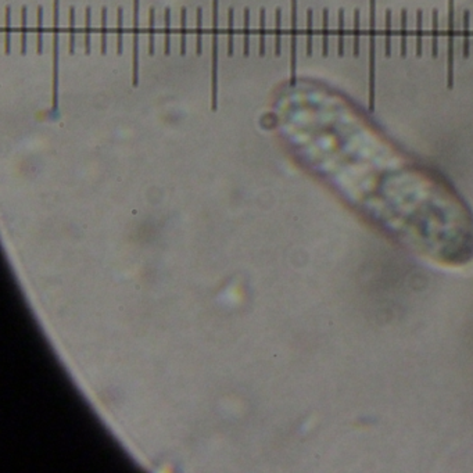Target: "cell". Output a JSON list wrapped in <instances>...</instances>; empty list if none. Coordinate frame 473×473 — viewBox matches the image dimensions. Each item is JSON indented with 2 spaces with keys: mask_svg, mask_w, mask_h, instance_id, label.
I'll list each match as a JSON object with an SVG mask.
<instances>
[{
  "mask_svg": "<svg viewBox=\"0 0 473 473\" xmlns=\"http://www.w3.org/2000/svg\"><path fill=\"white\" fill-rule=\"evenodd\" d=\"M59 60H60V0H53V84L52 117L59 114Z\"/></svg>",
  "mask_w": 473,
  "mask_h": 473,
  "instance_id": "cell-1",
  "label": "cell"
},
{
  "mask_svg": "<svg viewBox=\"0 0 473 473\" xmlns=\"http://www.w3.org/2000/svg\"><path fill=\"white\" fill-rule=\"evenodd\" d=\"M369 56H368V103L375 110V84H376V0H369Z\"/></svg>",
  "mask_w": 473,
  "mask_h": 473,
  "instance_id": "cell-2",
  "label": "cell"
},
{
  "mask_svg": "<svg viewBox=\"0 0 473 473\" xmlns=\"http://www.w3.org/2000/svg\"><path fill=\"white\" fill-rule=\"evenodd\" d=\"M218 22L219 0H212V44H211V110L218 107Z\"/></svg>",
  "mask_w": 473,
  "mask_h": 473,
  "instance_id": "cell-3",
  "label": "cell"
},
{
  "mask_svg": "<svg viewBox=\"0 0 473 473\" xmlns=\"http://www.w3.org/2000/svg\"><path fill=\"white\" fill-rule=\"evenodd\" d=\"M449 27H447V86L454 85L455 63V0H449Z\"/></svg>",
  "mask_w": 473,
  "mask_h": 473,
  "instance_id": "cell-4",
  "label": "cell"
},
{
  "mask_svg": "<svg viewBox=\"0 0 473 473\" xmlns=\"http://www.w3.org/2000/svg\"><path fill=\"white\" fill-rule=\"evenodd\" d=\"M132 85L139 84V0H132Z\"/></svg>",
  "mask_w": 473,
  "mask_h": 473,
  "instance_id": "cell-5",
  "label": "cell"
},
{
  "mask_svg": "<svg viewBox=\"0 0 473 473\" xmlns=\"http://www.w3.org/2000/svg\"><path fill=\"white\" fill-rule=\"evenodd\" d=\"M297 81V0H291L290 30V85Z\"/></svg>",
  "mask_w": 473,
  "mask_h": 473,
  "instance_id": "cell-6",
  "label": "cell"
},
{
  "mask_svg": "<svg viewBox=\"0 0 473 473\" xmlns=\"http://www.w3.org/2000/svg\"><path fill=\"white\" fill-rule=\"evenodd\" d=\"M470 52V13L468 10L463 13V44L462 55L465 59L469 57Z\"/></svg>",
  "mask_w": 473,
  "mask_h": 473,
  "instance_id": "cell-7",
  "label": "cell"
},
{
  "mask_svg": "<svg viewBox=\"0 0 473 473\" xmlns=\"http://www.w3.org/2000/svg\"><path fill=\"white\" fill-rule=\"evenodd\" d=\"M243 55L248 57L250 55V10L243 11Z\"/></svg>",
  "mask_w": 473,
  "mask_h": 473,
  "instance_id": "cell-8",
  "label": "cell"
},
{
  "mask_svg": "<svg viewBox=\"0 0 473 473\" xmlns=\"http://www.w3.org/2000/svg\"><path fill=\"white\" fill-rule=\"evenodd\" d=\"M164 53H171V9L167 7L164 11Z\"/></svg>",
  "mask_w": 473,
  "mask_h": 473,
  "instance_id": "cell-9",
  "label": "cell"
},
{
  "mask_svg": "<svg viewBox=\"0 0 473 473\" xmlns=\"http://www.w3.org/2000/svg\"><path fill=\"white\" fill-rule=\"evenodd\" d=\"M329 53V11H322V56Z\"/></svg>",
  "mask_w": 473,
  "mask_h": 473,
  "instance_id": "cell-10",
  "label": "cell"
},
{
  "mask_svg": "<svg viewBox=\"0 0 473 473\" xmlns=\"http://www.w3.org/2000/svg\"><path fill=\"white\" fill-rule=\"evenodd\" d=\"M90 40H92V10L90 7H86L85 10V53L90 55Z\"/></svg>",
  "mask_w": 473,
  "mask_h": 473,
  "instance_id": "cell-11",
  "label": "cell"
},
{
  "mask_svg": "<svg viewBox=\"0 0 473 473\" xmlns=\"http://www.w3.org/2000/svg\"><path fill=\"white\" fill-rule=\"evenodd\" d=\"M400 53L404 57L407 55V11L401 10L400 17Z\"/></svg>",
  "mask_w": 473,
  "mask_h": 473,
  "instance_id": "cell-12",
  "label": "cell"
},
{
  "mask_svg": "<svg viewBox=\"0 0 473 473\" xmlns=\"http://www.w3.org/2000/svg\"><path fill=\"white\" fill-rule=\"evenodd\" d=\"M235 11L233 7L228 10V56H233V40H235Z\"/></svg>",
  "mask_w": 473,
  "mask_h": 473,
  "instance_id": "cell-13",
  "label": "cell"
},
{
  "mask_svg": "<svg viewBox=\"0 0 473 473\" xmlns=\"http://www.w3.org/2000/svg\"><path fill=\"white\" fill-rule=\"evenodd\" d=\"M36 18H38V35H36V52L38 55L43 53V7L38 6L36 10Z\"/></svg>",
  "mask_w": 473,
  "mask_h": 473,
  "instance_id": "cell-14",
  "label": "cell"
},
{
  "mask_svg": "<svg viewBox=\"0 0 473 473\" xmlns=\"http://www.w3.org/2000/svg\"><path fill=\"white\" fill-rule=\"evenodd\" d=\"M154 38H156V10L150 7L148 11V55L154 56Z\"/></svg>",
  "mask_w": 473,
  "mask_h": 473,
  "instance_id": "cell-15",
  "label": "cell"
},
{
  "mask_svg": "<svg viewBox=\"0 0 473 473\" xmlns=\"http://www.w3.org/2000/svg\"><path fill=\"white\" fill-rule=\"evenodd\" d=\"M123 52V10L118 7L117 10V53L118 56Z\"/></svg>",
  "mask_w": 473,
  "mask_h": 473,
  "instance_id": "cell-16",
  "label": "cell"
},
{
  "mask_svg": "<svg viewBox=\"0 0 473 473\" xmlns=\"http://www.w3.org/2000/svg\"><path fill=\"white\" fill-rule=\"evenodd\" d=\"M282 52V10L275 11V55L281 56Z\"/></svg>",
  "mask_w": 473,
  "mask_h": 473,
  "instance_id": "cell-17",
  "label": "cell"
},
{
  "mask_svg": "<svg viewBox=\"0 0 473 473\" xmlns=\"http://www.w3.org/2000/svg\"><path fill=\"white\" fill-rule=\"evenodd\" d=\"M5 47H6V55H10V50H11V7L10 6H6Z\"/></svg>",
  "mask_w": 473,
  "mask_h": 473,
  "instance_id": "cell-18",
  "label": "cell"
},
{
  "mask_svg": "<svg viewBox=\"0 0 473 473\" xmlns=\"http://www.w3.org/2000/svg\"><path fill=\"white\" fill-rule=\"evenodd\" d=\"M196 53H203V10L198 7L196 11Z\"/></svg>",
  "mask_w": 473,
  "mask_h": 473,
  "instance_id": "cell-19",
  "label": "cell"
},
{
  "mask_svg": "<svg viewBox=\"0 0 473 473\" xmlns=\"http://www.w3.org/2000/svg\"><path fill=\"white\" fill-rule=\"evenodd\" d=\"M432 22H433V30H432V56L437 57L439 53V14L437 10H433L432 14Z\"/></svg>",
  "mask_w": 473,
  "mask_h": 473,
  "instance_id": "cell-20",
  "label": "cell"
},
{
  "mask_svg": "<svg viewBox=\"0 0 473 473\" xmlns=\"http://www.w3.org/2000/svg\"><path fill=\"white\" fill-rule=\"evenodd\" d=\"M339 27H337V53L344 55V10H339Z\"/></svg>",
  "mask_w": 473,
  "mask_h": 473,
  "instance_id": "cell-21",
  "label": "cell"
},
{
  "mask_svg": "<svg viewBox=\"0 0 473 473\" xmlns=\"http://www.w3.org/2000/svg\"><path fill=\"white\" fill-rule=\"evenodd\" d=\"M100 52L107 53V7L102 9V28H100Z\"/></svg>",
  "mask_w": 473,
  "mask_h": 473,
  "instance_id": "cell-22",
  "label": "cell"
},
{
  "mask_svg": "<svg viewBox=\"0 0 473 473\" xmlns=\"http://www.w3.org/2000/svg\"><path fill=\"white\" fill-rule=\"evenodd\" d=\"M424 13L419 10L416 14V56H422V49H424Z\"/></svg>",
  "mask_w": 473,
  "mask_h": 473,
  "instance_id": "cell-23",
  "label": "cell"
},
{
  "mask_svg": "<svg viewBox=\"0 0 473 473\" xmlns=\"http://www.w3.org/2000/svg\"><path fill=\"white\" fill-rule=\"evenodd\" d=\"M187 10L181 9V56L186 55V34H187Z\"/></svg>",
  "mask_w": 473,
  "mask_h": 473,
  "instance_id": "cell-24",
  "label": "cell"
},
{
  "mask_svg": "<svg viewBox=\"0 0 473 473\" xmlns=\"http://www.w3.org/2000/svg\"><path fill=\"white\" fill-rule=\"evenodd\" d=\"M27 18H28V9L22 6L21 9V55L27 53Z\"/></svg>",
  "mask_w": 473,
  "mask_h": 473,
  "instance_id": "cell-25",
  "label": "cell"
},
{
  "mask_svg": "<svg viewBox=\"0 0 473 473\" xmlns=\"http://www.w3.org/2000/svg\"><path fill=\"white\" fill-rule=\"evenodd\" d=\"M360 36H361V24H360V10L354 11V44H353V53L355 57L360 56Z\"/></svg>",
  "mask_w": 473,
  "mask_h": 473,
  "instance_id": "cell-26",
  "label": "cell"
},
{
  "mask_svg": "<svg viewBox=\"0 0 473 473\" xmlns=\"http://www.w3.org/2000/svg\"><path fill=\"white\" fill-rule=\"evenodd\" d=\"M312 21H314V13L310 9L307 11V56L308 57L312 55V36H314Z\"/></svg>",
  "mask_w": 473,
  "mask_h": 473,
  "instance_id": "cell-27",
  "label": "cell"
},
{
  "mask_svg": "<svg viewBox=\"0 0 473 473\" xmlns=\"http://www.w3.org/2000/svg\"><path fill=\"white\" fill-rule=\"evenodd\" d=\"M69 42L68 52L69 55L75 53V7H69Z\"/></svg>",
  "mask_w": 473,
  "mask_h": 473,
  "instance_id": "cell-28",
  "label": "cell"
},
{
  "mask_svg": "<svg viewBox=\"0 0 473 473\" xmlns=\"http://www.w3.org/2000/svg\"><path fill=\"white\" fill-rule=\"evenodd\" d=\"M265 9L260 10V56H265Z\"/></svg>",
  "mask_w": 473,
  "mask_h": 473,
  "instance_id": "cell-29",
  "label": "cell"
},
{
  "mask_svg": "<svg viewBox=\"0 0 473 473\" xmlns=\"http://www.w3.org/2000/svg\"><path fill=\"white\" fill-rule=\"evenodd\" d=\"M385 55L390 57L391 55V10L386 11V40Z\"/></svg>",
  "mask_w": 473,
  "mask_h": 473,
  "instance_id": "cell-30",
  "label": "cell"
}]
</instances>
